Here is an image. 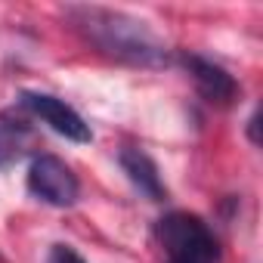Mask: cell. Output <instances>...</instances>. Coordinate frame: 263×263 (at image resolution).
<instances>
[{"instance_id": "277c9868", "label": "cell", "mask_w": 263, "mask_h": 263, "mask_svg": "<svg viewBox=\"0 0 263 263\" xmlns=\"http://www.w3.org/2000/svg\"><path fill=\"white\" fill-rule=\"evenodd\" d=\"M19 105H22L28 115L41 118L50 130H56L59 137H65V140H71V143H90V140H93L90 124H87L65 99H59V96H50V93H22Z\"/></svg>"}, {"instance_id": "5b68a950", "label": "cell", "mask_w": 263, "mask_h": 263, "mask_svg": "<svg viewBox=\"0 0 263 263\" xmlns=\"http://www.w3.org/2000/svg\"><path fill=\"white\" fill-rule=\"evenodd\" d=\"M180 62L186 65L189 78L195 81L198 93H201L208 102H214V105H232V102H235L238 84H235V78H232L223 65H217V62H211V59H204V56H198V53H183Z\"/></svg>"}, {"instance_id": "8992f818", "label": "cell", "mask_w": 263, "mask_h": 263, "mask_svg": "<svg viewBox=\"0 0 263 263\" xmlns=\"http://www.w3.org/2000/svg\"><path fill=\"white\" fill-rule=\"evenodd\" d=\"M118 161H121V171L127 174V180L134 183V189H137L140 195H146L149 201H164V198H167L161 171H158V164H155L143 149H124V152L118 155Z\"/></svg>"}, {"instance_id": "7a4b0ae2", "label": "cell", "mask_w": 263, "mask_h": 263, "mask_svg": "<svg viewBox=\"0 0 263 263\" xmlns=\"http://www.w3.org/2000/svg\"><path fill=\"white\" fill-rule=\"evenodd\" d=\"M155 235H158L164 263H223L217 235L201 217L189 211H174L161 217Z\"/></svg>"}, {"instance_id": "ba28073f", "label": "cell", "mask_w": 263, "mask_h": 263, "mask_svg": "<svg viewBox=\"0 0 263 263\" xmlns=\"http://www.w3.org/2000/svg\"><path fill=\"white\" fill-rule=\"evenodd\" d=\"M47 263H87V260H84L71 245H53V248H50Z\"/></svg>"}, {"instance_id": "6da1fadb", "label": "cell", "mask_w": 263, "mask_h": 263, "mask_svg": "<svg viewBox=\"0 0 263 263\" xmlns=\"http://www.w3.org/2000/svg\"><path fill=\"white\" fill-rule=\"evenodd\" d=\"M68 22L105 56L140 65V68H161L171 62L167 44L149 28V22L130 16L124 10L108 7H68Z\"/></svg>"}, {"instance_id": "3957f363", "label": "cell", "mask_w": 263, "mask_h": 263, "mask_svg": "<svg viewBox=\"0 0 263 263\" xmlns=\"http://www.w3.org/2000/svg\"><path fill=\"white\" fill-rule=\"evenodd\" d=\"M28 192L53 208H71L81 195L74 171L56 155H34L28 164Z\"/></svg>"}, {"instance_id": "52a82bcc", "label": "cell", "mask_w": 263, "mask_h": 263, "mask_svg": "<svg viewBox=\"0 0 263 263\" xmlns=\"http://www.w3.org/2000/svg\"><path fill=\"white\" fill-rule=\"evenodd\" d=\"M34 146H37V137L22 118H16L13 111L0 115V171L22 161Z\"/></svg>"}, {"instance_id": "9c48e42d", "label": "cell", "mask_w": 263, "mask_h": 263, "mask_svg": "<svg viewBox=\"0 0 263 263\" xmlns=\"http://www.w3.org/2000/svg\"><path fill=\"white\" fill-rule=\"evenodd\" d=\"M248 134H251V143H257V111L248 118Z\"/></svg>"}]
</instances>
